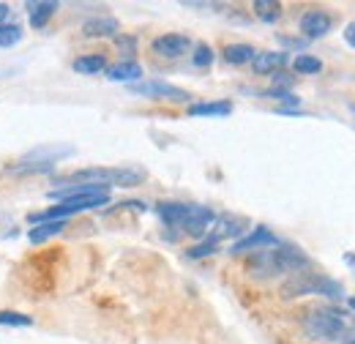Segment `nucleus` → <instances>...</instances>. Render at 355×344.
Returning a JSON list of instances; mask_svg holds the SVG:
<instances>
[{"instance_id":"obj_1","label":"nucleus","mask_w":355,"mask_h":344,"mask_svg":"<svg viewBox=\"0 0 355 344\" xmlns=\"http://www.w3.org/2000/svg\"><path fill=\"white\" fill-rule=\"evenodd\" d=\"M304 331L309 334L311 339H325V342H334V339H350L353 331H350V322L345 320L342 311H334V309H317L311 311L309 317L304 320Z\"/></svg>"},{"instance_id":"obj_2","label":"nucleus","mask_w":355,"mask_h":344,"mask_svg":"<svg viewBox=\"0 0 355 344\" xmlns=\"http://www.w3.org/2000/svg\"><path fill=\"white\" fill-rule=\"evenodd\" d=\"M284 298H298V295H325V298H342V284L328 279V276H304L295 273L290 276V282L282 287Z\"/></svg>"},{"instance_id":"obj_3","label":"nucleus","mask_w":355,"mask_h":344,"mask_svg":"<svg viewBox=\"0 0 355 344\" xmlns=\"http://www.w3.org/2000/svg\"><path fill=\"white\" fill-rule=\"evenodd\" d=\"M254 268L260 273H298V270L309 268V259L304 257V252H298L293 246H282L270 255H257Z\"/></svg>"},{"instance_id":"obj_4","label":"nucleus","mask_w":355,"mask_h":344,"mask_svg":"<svg viewBox=\"0 0 355 344\" xmlns=\"http://www.w3.org/2000/svg\"><path fill=\"white\" fill-rule=\"evenodd\" d=\"M132 93L139 96H150V98H167V101H189V93L180 90L175 85H167L162 80H153V83H134Z\"/></svg>"},{"instance_id":"obj_5","label":"nucleus","mask_w":355,"mask_h":344,"mask_svg":"<svg viewBox=\"0 0 355 344\" xmlns=\"http://www.w3.org/2000/svg\"><path fill=\"white\" fill-rule=\"evenodd\" d=\"M214 221H216V214H214V211H208V208H197V205H189V214H186V221L180 224V230H183L186 235L202 238Z\"/></svg>"},{"instance_id":"obj_6","label":"nucleus","mask_w":355,"mask_h":344,"mask_svg":"<svg viewBox=\"0 0 355 344\" xmlns=\"http://www.w3.org/2000/svg\"><path fill=\"white\" fill-rule=\"evenodd\" d=\"M150 46H153V52L162 55V58H180L183 52L191 49V42H189V36H180V33H164V36L153 39Z\"/></svg>"},{"instance_id":"obj_7","label":"nucleus","mask_w":355,"mask_h":344,"mask_svg":"<svg viewBox=\"0 0 355 344\" xmlns=\"http://www.w3.org/2000/svg\"><path fill=\"white\" fill-rule=\"evenodd\" d=\"M279 241H276V235L268 230V227H257L254 232H249L246 238H241L232 249H230V255H243V252H252V249H263V246H276Z\"/></svg>"},{"instance_id":"obj_8","label":"nucleus","mask_w":355,"mask_h":344,"mask_svg":"<svg viewBox=\"0 0 355 344\" xmlns=\"http://www.w3.org/2000/svg\"><path fill=\"white\" fill-rule=\"evenodd\" d=\"M301 31L306 39H320L331 31V17L325 11H306L301 17Z\"/></svg>"},{"instance_id":"obj_9","label":"nucleus","mask_w":355,"mask_h":344,"mask_svg":"<svg viewBox=\"0 0 355 344\" xmlns=\"http://www.w3.org/2000/svg\"><path fill=\"white\" fill-rule=\"evenodd\" d=\"M83 36L85 39H107V36H118V19L112 17H93L83 25Z\"/></svg>"},{"instance_id":"obj_10","label":"nucleus","mask_w":355,"mask_h":344,"mask_svg":"<svg viewBox=\"0 0 355 344\" xmlns=\"http://www.w3.org/2000/svg\"><path fill=\"white\" fill-rule=\"evenodd\" d=\"M156 214H159V218L167 227L180 230V224L186 221V214H189V205H183V203H159L156 205Z\"/></svg>"},{"instance_id":"obj_11","label":"nucleus","mask_w":355,"mask_h":344,"mask_svg":"<svg viewBox=\"0 0 355 344\" xmlns=\"http://www.w3.org/2000/svg\"><path fill=\"white\" fill-rule=\"evenodd\" d=\"M284 63H287V55H284V52H260V55H254V60H252V66H254L257 74H273V71H279Z\"/></svg>"},{"instance_id":"obj_12","label":"nucleus","mask_w":355,"mask_h":344,"mask_svg":"<svg viewBox=\"0 0 355 344\" xmlns=\"http://www.w3.org/2000/svg\"><path fill=\"white\" fill-rule=\"evenodd\" d=\"M139 77H142V66L134 60H123V63L107 69V80H112V83H134Z\"/></svg>"},{"instance_id":"obj_13","label":"nucleus","mask_w":355,"mask_h":344,"mask_svg":"<svg viewBox=\"0 0 355 344\" xmlns=\"http://www.w3.org/2000/svg\"><path fill=\"white\" fill-rule=\"evenodd\" d=\"M28 11H31V25L33 28H44L46 22L52 19V14L58 11V3H52V0H33V3H28Z\"/></svg>"},{"instance_id":"obj_14","label":"nucleus","mask_w":355,"mask_h":344,"mask_svg":"<svg viewBox=\"0 0 355 344\" xmlns=\"http://www.w3.org/2000/svg\"><path fill=\"white\" fill-rule=\"evenodd\" d=\"M222 55L230 66H243V63H252L257 52H254V46H249V44H230V46H224Z\"/></svg>"},{"instance_id":"obj_15","label":"nucleus","mask_w":355,"mask_h":344,"mask_svg":"<svg viewBox=\"0 0 355 344\" xmlns=\"http://www.w3.org/2000/svg\"><path fill=\"white\" fill-rule=\"evenodd\" d=\"M74 71L80 74H98V71H107V58L104 55H83L74 60Z\"/></svg>"},{"instance_id":"obj_16","label":"nucleus","mask_w":355,"mask_h":344,"mask_svg":"<svg viewBox=\"0 0 355 344\" xmlns=\"http://www.w3.org/2000/svg\"><path fill=\"white\" fill-rule=\"evenodd\" d=\"M232 104L230 101H200L189 107V115H230Z\"/></svg>"},{"instance_id":"obj_17","label":"nucleus","mask_w":355,"mask_h":344,"mask_svg":"<svg viewBox=\"0 0 355 344\" xmlns=\"http://www.w3.org/2000/svg\"><path fill=\"white\" fill-rule=\"evenodd\" d=\"M63 227H66V221H44V224H33V230H31V243H42V241H46V238L63 232Z\"/></svg>"},{"instance_id":"obj_18","label":"nucleus","mask_w":355,"mask_h":344,"mask_svg":"<svg viewBox=\"0 0 355 344\" xmlns=\"http://www.w3.org/2000/svg\"><path fill=\"white\" fill-rule=\"evenodd\" d=\"M254 14L263 19V22H276L282 17V6L279 3H270V0H257L254 3Z\"/></svg>"},{"instance_id":"obj_19","label":"nucleus","mask_w":355,"mask_h":344,"mask_svg":"<svg viewBox=\"0 0 355 344\" xmlns=\"http://www.w3.org/2000/svg\"><path fill=\"white\" fill-rule=\"evenodd\" d=\"M293 66H295L298 74H317V71H322V60L311 58V55H298Z\"/></svg>"},{"instance_id":"obj_20","label":"nucleus","mask_w":355,"mask_h":344,"mask_svg":"<svg viewBox=\"0 0 355 344\" xmlns=\"http://www.w3.org/2000/svg\"><path fill=\"white\" fill-rule=\"evenodd\" d=\"M0 325H14V328H31L33 320L19 311H0Z\"/></svg>"},{"instance_id":"obj_21","label":"nucleus","mask_w":355,"mask_h":344,"mask_svg":"<svg viewBox=\"0 0 355 344\" xmlns=\"http://www.w3.org/2000/svg\"><path fill=\"white\" fill-rule=\"evenodd\" d=\"M216 249H219V243H216L214 238H205V241H202L200 246H191V249H189L186 255H189L191 259H202V257H208V255H214Z\"/></svg>"},{"instance_id":"obj_22","label":"nucleus","mask_w":355,"mask_h":344,"mask_svg":"<svg viewBox=\"0 0 355 344\" xmlns=\"http://www.w3.org/2000/svg\"><path fill=\"white\" fill-rule=\"evenodd\" d=\"M22 42V31L17 25H3L0 28V46H14Z\"/></svg>"},{"instance_id":"obj_23","label":"nucleus","mask_w":355,"mask_h":344,"mask_svg":"<svg viewBox=\"0 0 355 344\" xmlns=\"http://www.w3.org/2000/svg\"><path fill=\"white\" fill-rule=\"evenodd\" d=\"M211 60H214V49H211L208 44H197V46H194V58H191V63L200 66V69H205V66H211Z\"/></svg>"},{"instance_id":"obj_24","label":"nucleus","mask_w":355,"mask_h":344,"mask_svg":"<svg viewBox=\"0 0 355 344\" xmlns=\"http://www.w3.org/2000/svg\"><path fill=\"white\" fill-rule=\"evenodd\" d=\"M115 46L126 55V58H134V49H137V42L134 36H115Z\"/></svg>"},{"instance_id":"obj_25","label":"nucleus","mask_w":355,"mask_h":344,"mask_svg":"<svg viewBox=\"0 0 355 344\" xmlns=\"http://www.w3.org/2000/svg\"><path fill=\"white\" fill-rule=\"evenodd\" d=\"M3 25H11V8L6 3H0V28Z\"/></svg>"},{"instance_id":"obj_26","label":"nucleus","mask_w":355,"mask_h":344,"mask_svg":"<svg viewBox=\"0 0 355 344\" xmlns=\"http://www.w3.org/2000/svg\"><path fill=\"white\" fill-rule=\"evenodd\" d=\"M345 42L350 44V46H355V22H350V25L345 28Z\"/></svg>"},{"instance_id":"obj_27","label":"nucleus","mask_w":355,"mask_h":344,"mask_svg":"<svg viewBox=\"0 0 355 344\" xmlns=\"http://www.w3.org/2000/svg\"><path fill=\"white\" fill-rule=\"evenodd\" d=\"M347 306H350V309H353V311H355V295H353V298H350V301H347Z\"/></svg>"},{"instance_id":"obj_28","label":"nucleus","mask_w":355,"mask_h":344,"mask_svg":"<svg viewBox=\"0 0 355 344\" xmlns=\"http://www.w3.org/2000/svg\"><path fill=\"white\" fill-rule=\"evenodd\" d=\"M347 344H355V334L350 336V339H347Z\"/></svg>"}]
</instances>
